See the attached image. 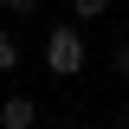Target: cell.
I'll use <instances>...</instances> for the list:
<instances>
[{
	"mask_svg": "<svg viewBox=\"0 0 129 129\" xmlns=\"http://www.w3.org/2000/svg\"><path fill=\"white\" fill-rule=\"evenodd\" d=\"M84 58H90V45H84V32L58 19V26L45 32V71H52V78H78V71H84Z\"/></svg>",
	"mask_w": 129,
	"mask_h": 129,
	"instance_id": "obj_1",
	"label": "cell"
},
{
	"mask_svg": "<svg viewBox=\"0 0 129 129\" xmlns=\"http://www.w3.org/2000/svg\"><path fill=\"white\" fill-rule=\"evenodd\" d=\"M32 123H39L32 97H7V103H0V129H32Z\"/></svg>",
	"mask_w": 129,
	"mask_h": 129,
	"instance_id": "obj_2",
	"label": "cell"
},
{
	"mask_svg": "<svg viewBox=\"0 0 129 129\" xmlns=\"http://www.w3.org/2000/svg\"><path fill=\"white\" fill-rule=\"evenodd\" d=\"M103 13H110V0H71V19H78V26L84 19H103Z\"/></svg>",
	"mask_w": 129,
	"mask_h": 129,
	"instance_id": "obj_3",
	"label": "cell"
},
{
	"mask_svg": "<svg viewBox=\"0 0 129 129\" xmlns=\"http://www.w3.org/2000/svg\"><path fill=\"white\" fill-rule=\"evenodd\" d=\"M13 64H19V39L0 26V71H13Z\"/></svg>",
	"mask_w": 129,
	"mask_h": 129,
	"instance_id": "obj_4",
	"label": "cell"
},
{
	"mask_svg": "<svg viewBox=\"0 0 129 129\" xmlns=\"http://www.w3.org/2000/svg\"><path fill=\"white\" fill-rule=\"evenodd\" d=\"M116 78H129V39L116 45Z\"/></svg>",
	"mask_w": 129,
	"mask_h": 129,
	"instance_id": "obj_5",
	"label": "cell"
},
{
	"mask_svg": "<svg viewBox=\"0 0 129 129\" xmlns=\"http://www.w3.org/2000/svg\"><path fill=\"white\" fill-rule=\"evenodd\" d=\"M7 7H13V13H39V0H7Z\"/></svg>",
	"mask_w": 129,
	"mask_h": 129,
	"instance_id": "obj_6",
	"label": "cell"
},
{
	"mask_svg": "<svg viewBox=\"0 0 129 129\" xmlns=\"http://www.w3.org/2000/svg\"><path fill=\"white\" fill-rule=\"evenodd\" d=\"M123 116H129V97H123Z\"/></svg>",
	"mask_w": 129,
	"mask_h": 129,
	"instance_id": "obj_7",
	"label": "cell"
}]
</instances>
